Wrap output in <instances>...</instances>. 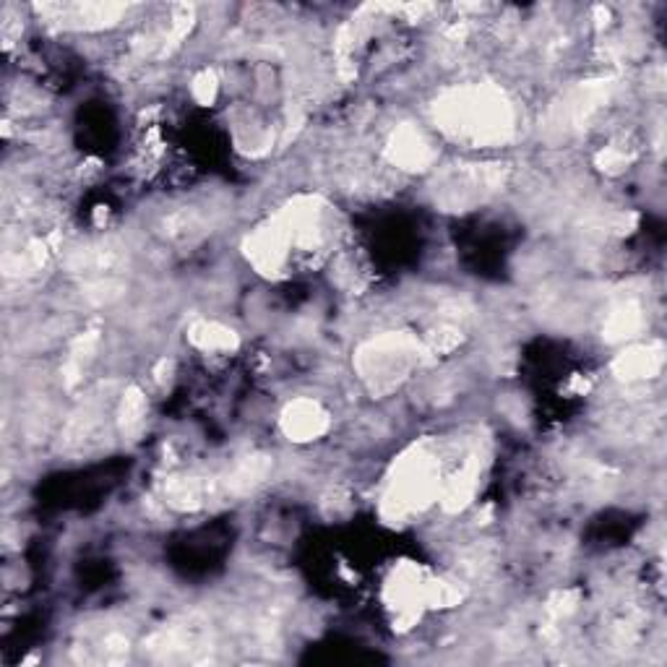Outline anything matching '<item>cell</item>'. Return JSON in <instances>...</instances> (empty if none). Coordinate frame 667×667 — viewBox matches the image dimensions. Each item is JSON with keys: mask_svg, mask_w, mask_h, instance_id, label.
<instances>
[{"mask_svg": "<svg viewBox=\"0 0 667 667\" xmlns=\"http://www.w3.org/2000/svg\"><path fill=\"white\" fill-rule=\"evenodd\" d=\"M386 154H389V160H392V165L400 170L428 167V162L433 157L430 144L425 141V136L417 131L415 125H402L400 131H394L392 141H389Z\"/></svg>", "mask_w": 667, "mask_h": 667, "instance_id": "obj_3", "label": "cell"}, {"mask_svg": "<svg viewBox=\"0 0 667 667\" xmlns=\"http://www.w3.org/2000/svg\"><path fill=\"white\" fill-rule=\"evenodd\" d=\"M282 428L295 441H314L321 433L329 428V415L324 413L321 404L310 400H297L289 404L282 415Z\"/></svg>", "mask_w": 667, "mask_h": 667, "instance_id": "obj_2", "label": "cell"}, {"mask_svg": "<svg viewBox=\"0 0 667 667\" xmlns=\"http://www.w3.org/2000/svg\"><path fill=\"white\" fill-rule=\"evenodd\" d=\"M436 123L453 139H467L474 146H493L509 141L514 133V108L499 89L467 87L441 99Z\"/></svg>", "mask_w": 667, "mask_h": 667, "instance_id": "obj_1", "label": "cell"}]
</instances>
